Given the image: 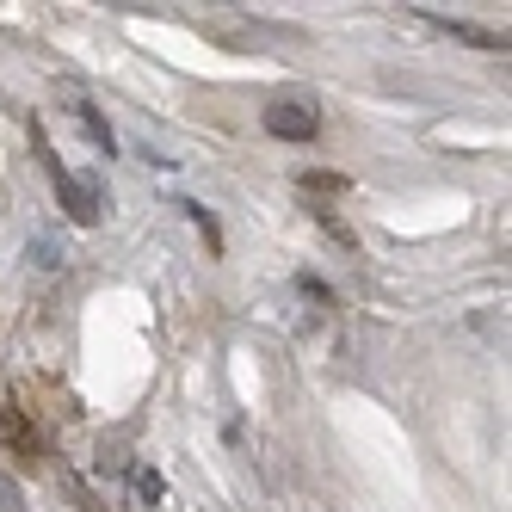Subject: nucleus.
Returning <instances> with one entry per match:
<instances>
[{"mask_svg":"<svg viewBox=\"0 0 512 512\" xmlns=\"http://www.w3.org/2000/svg\"><path fill=\"white\" fill-rule=\"evenodd\" d=\"M0 438H13L19 457H38V432L25 426V414L13 408V401H0Z\"/></svg>","mask_w":512,"mask_h":512,"instance_id":"7ed1b4c3","label":"nucleus"},{"mask_svg":"<svg viewBox=\"0 0 512 512\" xmlns=\"http://www.w3.org/2000/svg\"><path fill=\"white\" fill-rule=\"evenodd\" d=\"M130 494H136V506H161V500H167L161 469H155V463H136V469H130Z\"/></svg>","mask_w":512,"mask_h":512,"instance_id":"39448f33","label":"nucleus"},{"mask_svg":"<svg viewBox=\"0 0 512 512\" xmlns=\"http://www.w3.org/2000/svg\"><path fill=\"white\" fill-rule=\"evenodd\" d=\"M44 173H50V186H56L62 210L75 216V223H99V216H105V192H99V179H75L56 155H44Z\"/></svg>","mask_w":512,"mask_h":512,"instance_id":"f257e3e1","label":"nucleus"},{"mask_svg":"<svg viewBox=\"0 0 512 512\" xmlns=\"http://www.w3.org/2000/svg\"><path fill=\"white\" fill-rule=\"evenodd\" d=\"M68 105H75V124L87 130V142H93V149H99V155H112V130H105V118L93 112V105H87L81 93H68Z\"/></svg>","mask_w":512,"mask_h":512,"instance_id":"20e7f679","label":"nucleus"},{"mask_svg":"<svg viewBox=\"0 0 512 512\" xmlns=\"http://www.w3.org/2000/svg\"><path fill=\"white\" fill-rule=\"evenodd\" d=\"M31 260H38L44 272H62V266H68V253H62V247H50V241H31Z\"/></svg>","mask_w":512,"mask_h":512,"instance_id":"423d86ee","label":"nucleus"},{"mask_svg":"<svg viewBox=\"0 0 512 512\" xmlns=\"http://www.w3.org/2000/svg\"><path fill=\"white\" fill-rule=\"evenodd\" d=\"M260 124H266V136H278V142H309V136L321 130V112H315V99H272Z\"/></svg>","mask_w":512,"mask_h":512,"instance_id":"f03ea898","label":"nucleus"},{"mask_svg":"<svg viewBox=\"0 0 512 512\" xmlns=\"http://www.w3.org/2000/svg\"><path fill=\"white\" fill-rule=\"evenodd\" d=\"M303 186H309V192H340V186H346V179H340V173H309V179H303Z\"/></svg>","mask_w":512,"mask_h":512,"instance_id":"0eeeda50","label":"nucleus"}]
</instances>
